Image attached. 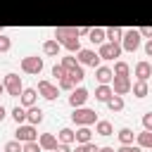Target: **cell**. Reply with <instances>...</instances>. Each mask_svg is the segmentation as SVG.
<instances>
[{"label": "cell", "instance_id": "2", "mask_svg": "<svg viewBox=\"0 0 152 152\" xmlns=\"http://www.w3.org/2000/svg\"><path fill=\"white\" fill-rule=\"evenodd\" d=\"M74 121H78V124H90V121H95V114H93L90 109H81V112L74 114Z\"/></svg>", "mask_w": 152, "mask_h": 152}, {"label": "cell", "instance_id": "16", "mask_svg": "<svg viewBox=\"0 0 152 152\" xmlns=\"http://www.w3.org/2000/svg\"><path fill=\"white\" fill-rule=\"evenodd\" d=\"M97 131H100L102 135H112V126H109L107 121H100V124H97Z\"/></svg>", "mask_w": 152, "mask_h": 152}, {"label": "cell", "instance_id": "32", "mask_svg": "<svg viewBox=\"0 0 152 152\" xmlns=\"http://www.w3.org/2000/svg\"><path fill=\"white\" fill-rule=\"evenodd\" d=\"M52 74H55V76H64V69H62V66H55Z\"/></svg>", "mask_w": 152, "mask_h": 152}, {"label": "cell", "instance_id": "13", "mask_svg": "<svg viewBox=\"0 0 152 152\" xmlns=\"http://www.w3.org/2000/svg\"><path fill=\"white\" fill-rule=\"evenodd\" d=\"M95 95H97V100H109V95H112V90L102 86V88H97V93H95Z\"/></svg>", "mask_w": 152, "mask_h": 152}, {"label": "cell", "instance_id": "37", "mask_svg": "<svg viewBox=\"0 0 152 152\" xmlns=\"http://www.w3.org/2000/svg\"><path fill=\"white\" fill-rule=\"evenodd\" d=\"M2 116H5V109H2V107H0V119H2Z\"/></svg>", "mask_w": 152, "mask_h": 152}, {"label": "cell", "instance_id": "7", "mask_svg": "<svg viewBox=\"0 0 152 152\" xmlns=\"http://www.w3.org/2000/svg\"><path fill=\"white\" fill-rule=\"evenodd\" d=\"M40 66H43V62L36 57V59H24V69L26 71H40Z\"/></svg>", "mask_w": 152, "mask_h": 152}, {"label": "cell", "instance_id": "20", "mask_svg": "<svg viewBox=\"0 0 152 152\" xmlns=\"http://www.w3.org/2000/svg\"><path fill=\"white\" fill-rule=\"evenodd\" d=\"M126 88H128V81H126V78H124V76H121V78H119V81H116V93H124V90H126Z\"/></svg>", "mask_w": 152, "mask_h": 152}, {"label": "cell", "instance_id": "23", "mask_svg": "<svg viewBox=\"0 0 152 152\" xmlns=\"http://www.w3.org/2000/svg\"><path fill=\"white\" fill-rule=\"evenodd\" d=\"M76 152H97V147H95V145H88V142H83L81 147H76Z\"/></svg>", "mask_w": 152, "mask_h": 152}, {"label": "cell", "instance_id": "30", "mask_svg": "<svg viewBox=\"0 0 152 152\" xmlns=\"http://www.w3.org/2000/svg\"><path fill=\"white\" fill-rule=\"evenodd\" d=\"M126 71H128V66H126V64H116V74H121V76H124Z\"/></svg>", "mask_w": 152, "mask_h": 152}, {"label": "cell", "instance_id": "25", "mask_svg": "<svg viewBox=\"0 0 152 152\" xmlns=\"http://www.w3.org/2000/svg\"><path fill=\"white\" fill-rule=\"evenodd\" d=\"M45 52H50V55H55V52H57V43H55V40H50V43H45Z\"/></svg>", "mask_w": 152, "mask_h": 152}, {"label": "cell", "instance_id": "12", "mask_svg": "<svg viewBox=\"0 0 152 152\" xmlns=\"http://www.w3.org/2000/svg\"><path fill=\"white\" fill-rule=\"evenodd\" d=\"M138 76H140V78H142V81H145V78H147V76H150V66H147V64H145V62H142V64H138Z\"/></svg>", "mask_w": 152, "mask_h": 152}, {"label": "cell", "instance_id": "8", "mask_svg": "<svg viewBox=\"0 0 152 152\" xmlns=\"http://www.w3.org/2000/svg\"><path fill=\"white\" fill-rule=\"evenodd\" d=\"M86 97H88V93H86L83 88H78V90L71 95V104H83V102H86Z\"/></svg>", "mask_w": 152, "mask_h": 152}, {"label": "cell", "instance_id": "19", "mask_svg": "<svg viewBox=\"0 0 152 152\" xmlns=\"http://www.w3.org/2000/svg\"><path fill=\"white\" fill-rule=\"evenodd\" d=\"M119 138H121L124 142H131V140H133V133H131L128 128H121V133H119Z\"/></svg>", "mask_w": 152, "mask_h": 152}, {"label": "cell", "instance_id": "31", "mask_svg": "<svg viewBox=\"0 0 152 152\" xmlns=\"http://www.w3.org/2000/svg\"><path fill=\"white\" fill-rule=\"evenodd\" d=\"M135 93L142 97V95H145V83H138V86H135Z\"/></svg>", "mask_w": 152, "mask_h": 152}, {"label": "cell", "instance_id": "6", "mask_svg": "<svg viewBox=\"0 0 152 152\" xmlns=\"http://www.w3.org/2000/svg\"><path fill=\"white\" fill-rule=\"evenodd\" d=\"M81 62H83V64H93V66H95V64H97V55H95V52H90V50H83V52H81Z\"/></svg>", "mask_w": 152, "mask_h": 152}, {"label": "cell", "instance_id": "29", "mask_svg": "<svg viewBox=\"0 0 152 152\" xmlns=\"http://www.w3.org/2000/svg\"><path fill=\"white\" fill-rule=\"evenodd\" d=\"M119 33H121V31H119V28H109V31H107V36H109V38H112V40H114V38H116V36H119Z\"/></svg>", "mask_w": 152, "mask_h": 152}, {"label": "cell", "instance_id": "4", "mask_svg": "<svg viewBox=\"0 0 152 152\" xmlns=\"http://www.w3.org/2000/svg\"><path fill=\"white\" fill-rule=\"evenodd\" d=\"M33 138H36V131H33L31 126H24V128L17 131V140H26V142H28V140H33Z\"/></svg>", "mask_w": 152, "mask_h": 152}, {"label": "cell", "instance_id": "9", "mask_svg": "<svg viewBox=\"0 0 152 152\" xmlns=\"http://www.w3.org/2000/svg\"><path fill=\"white\" fill-rule=\"evenodd\" d=\"M38 88H40V93H43V95H45V97H48V100H52V97H55V95H57V90H55V88H52V86H50V83H40V86H38Z\"/></svg>", "mask_w": 152, "mask_h": 152}, {"label": "cell", "instance_id": "10", "mask_svg": "<svg viewBox=\"0 0 152 152\" xmlns=\"http://www.w3.org/2000/svg\"><path fill=\"white\" fill-rule=\"evenodd\" d=\"M21 100H24V104H33V100H36V90H24V95H21Z\"/></svg>", "mask_w": 152, "mask_h": 152}, {"label": "cell", "instance_id": "14", "mask_svg": "<svg viewBox=\"0 0 152 152\" xmlns=\"http://www.w3.org/2000/svg\"><path fill=\"white\" fill-rule=\"evenodd\" d=\"M12 116H14V121L19 124V121H24V119H26V112H24L21 107H14V112H12Z\"/></svg>", "mask_w": 152, "mask_h": 152}, {"label": "cell", "instance_id": "5", "mask_svg": "<svg viewBox=\"0 0 152 152\" xmlns=\"http://www.w3.org/2000/svg\"><path fill=\"white\" fill-rule=\"evenodd\" d=\"M7 88H10V93H12V95H19L21 83H19V78H17L14 74H10V76H7Z\"/></svg>", "mask_w": 152, "mask_h": 152}, {"label": "cell", "instance_id": "17", "mask_svg": "<svg viewBox=\"0 0 152 152\" xmlns=\"http://www.w3.org/2000/svg\"><path fill=\"white\" fill-rule=\"evenodd\" d=\"M88 33H90V40H93V43H100V40H102V36H104L100 28H93V31H88Z\"/></svg>", "mask_w": 152, "mask_h": 152}, {"label": "cell", "instance_id": "3", "mask_svg": "<svg viewBox=\"0 0 152 152\" xmlns=\"http://www.w3.org/2000/svg\"><path fill=\"white\" fill-rule=\"evenodd\" d=\"M140 43V33L138 31H128L126 33V50H135Z\"/></svg>", "mask_w": 152, "mask_h": 152}, {"label": "cell", "instance_id": "18", "mask_svg": "<svg viewBox=\"0 0 152 152\" xmlns=\"http://www.w3.org/2000/svg\"><path fill=\"white\" fill-rule=\"evenodd\" d=\"M76 138H78L81 142H88V138H90V131H88V128H81V131L76 133Z\"/></svg>", "mask_w": 152, "mask_h": 152}, {"label": "cell", "instance_id": "38", "mask_svg": "<svg viewBox=\"0 0 152 152\" xmlns=\"http://www.w3.org/2000/svg\"><path fill=\"white\" fill-rule=\"evenodd\" d=\"M2 90H5V88H2V83H0V93H2Z\"/></svg>", "mask_w": 152, "mask_h": 152}, {"label": "cell", "instance_id": "21", "mask_svg": "<svg viewBox=\"0 0 152 152\" xmlns=\"http://www.w3.org/2000/svg\"><path fill=\"white\" fill-rule=\"evenodd\" d=\"M109 107H112V109H121V107H124L121 97H109Z\"/></svg>", "mask_w": 152, "mask_h": 152}, {"label": "cell", "instance_id": "28", "mask_svg": "<svg viewBox=\"0 0 152 152\" xmlns=\"http://www.w3.org/2000/svg\"><path fill=\"white\" fill-rule=\"evenodd\" d=\"M140 142H142V145H150V131H145V133L140 135Z\"/></svg>", "mask_w": 152, "mask_h": 152}, {"label": "cell", "instance_id": "11", "mask_svg": "<svg viewBox=\"0 0 152 152\" xmlns=\"http://www.w3.org/2000/svg\"><path fill=\"white\" fill-rule=\"evenodd\" d=\"M109 78H112V71H109V69H97V81L107 83Z\"/></svg>", "mask_w": 152, "mask_h": 152}, {"label": "cell", "instance_id": "34", "mask_svg": "<svg viewBox=\"0 0 152 152\" xmlns=\"http://www.w3.org/2000/svg\"><path fill=\"white\" fill-rule=\"evenodd\" d=\"M7 45H10V43H7V38H0V50H5Z\"/></svg>", "mask_w": 152, "mask_h": 152}, {"label": "cell", "instance_id": "26", "mask_svg": "<svg viewBox=\"0 0 152 152\" xmlns=\"http://www.w3.org/2000/svg\"><path fill=\"white\" fill-rule=\"evenodd\" d=\"M43 145H45V147H57V142H55L52 135H45V138H43Z\"/></svg>", "mask_w": 152, "mask_h": 152}, {"label": "cell", "instance_id": "33", "mask_svg": "<svg viewBox=\"0 0 152 152\" xmlns=\"http://www.w3.org/2000/svg\"><path fill=\"white\" fill-rule=\"evenodd\" d=\"M119 152H140V150H138V147H121Z\"/></svg>", "mask_w": 152, "mask_h": 152}, {"label": "cell", "instance_id": "27", "mask_svg": "<svg viewBox=\"0 0 152 152\" xmlns=\"http://www.w3.org/2000/svg\"><path fill=\"white\" fill-rule=\"evenodd\" d=\"M7 152H19V142H7Z\"/></svg>", "mask_w": 152, "mask_h": 152}, {"label": "cell", "instance_id": "1", "mask_svg": "<svg viewBox=\"0 0 152 152\" xmlns=\"http://www.w3.org/2000/svg\"><path fill=\"white\" fill-rule=\"evenodd\" d=\"M100 57H104V59H114V57H119V45H116V43L104 45V48L100 50Z\"/></svg>", "mask_w": 152, "mask_h": 152}, {"label": "cell", "instance_id": "15", "mask_svg": "<svg viewBox=\"0 0 152 152\" xmlns=\"http://www.w3.org/2000/svg\"><path fill=\"white\" fill-rule=\"evenodd\" d=\"M28 119H31V124H38V121L43 119V112H40V109H31V112H28Z\"/></svg>", "mask_w": 152, "mask_h": 152}, {"label": "cell", "instance_id": "24", "mask_svg": "<svg viewBox=\"0 0 152 152\" xmlns=\"http://www.w3.org/2000/svg\"><path fill=\"white\" fill-rule=\"evenodd\" d=\"M24 152H40V147H38L33 140H28V142H26V147H24Z\"/></svg>", "mask_w": 152, "mask_h": 152}, {"label": "cell", "instance_id": "35", "mask_svg": "<svg viewBox=\"0 0 152 152\" xmlns=\"http://www.w3.org/2000/svg\"><path fill=\"white\" fill-rule=\"evenodd\" d=\"M55 152H69V147L66 145H59V147H55Z\"/></svg>", "mask_w": 152, "mask_h": 152}, {"label": "cell", "instance_id": "22", "mask_svg": "<svg viewBox=\"0 0 152 152\" xmlns=\"http://www.w3.org/2000/svg\"><path fill=\"white\" fill-rule=\"evenodd\" d=\"M59 138H62L64 142H69V140H74V133H71L69 128H64V131H59Z\"/></svg>", "mask_w": 152, "mask_h": 152}, {"label": "cell", "instance_id": "36", "mask_svg": "<svg viewBox=\"0 0 152 152\" xmlns=\"http://www.w3.org/2000/svg\"><path fill=\"white\" fill-rule=\"evenodd\" d=\"M97 152H114L112 147H104V150H97Z\"/></svg>", "mask_w": 152, "mask_h": 152}]
</instances>
